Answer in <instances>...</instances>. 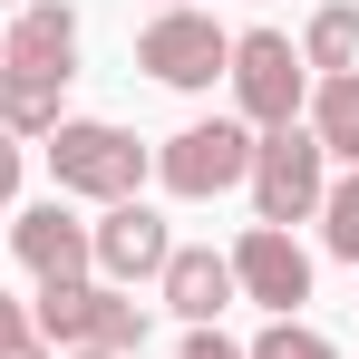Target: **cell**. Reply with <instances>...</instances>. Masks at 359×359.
Instances as JSON below:
<instances>
[{
	"mask_svg": "<svg viewBox=\"0 0 359 359\" xmlns=\"http://www.w3.org/2000/svg\"><path fill=\"white\" fill-rule=\"evenodd\" d=\"M165 252H175V233H165L156 204H107V224H88V262L107 272V292L117 282H156Z\"/></svg>",
	"mask_w": 359,
	"mask_h": 359,
	"instance_id": "obj_9",
	"label": "cell"
},
{
	"mask_svg": "<svg viewBox=\"0 0 359 359\" xmlns=\"http://www.w3.org/2000/svg\"><path fill=\"white\" fill-rule=\"evenodd\" d=\"M10 252L39 272V292H49V282H88V272H97V262H88V224H78L68 204H29V214L10 224Z\"/></svg>",
	"mask_w": 359,
	"mask_h": 359,
	"instance_id": "obj_10",
	"label": "cell"
},
{
	"mask_svg": "<svg viewBox=\"0 0 359 359\" xmlns=\"http://www.w3.org/2000/svg\"><path fill=\"white\" fill-rule=\"evenodd\" d=\"M20 330H29V320H20V301L0 292V340H20Z\"/></svg>",
	"mask_w": 359,
	"mask_h": 359,
	"instance_id": "obj_19",
	"label": "cell"
},
{
	"mask_svg": "<svg viewBox=\"0 0 359 359\" xmlns=\"http://www.w3.org/2000/svg\"><path fill=\"white\" fill-rule=\"evenodd\" d=\"M29 330L59 340V350H107V359L146 350V311L126 292H107V282H49L39 311H29Z\"/></svg>",
	"mask_w": 359,
	"mask_h": 359,
	"instance_id": "obj_4",
	"label": "cell"
},
{
	"mask_svg": "<svg viewBox=\"0 0 359 359\" xmlns=\"http://www.w3.org/2000/svg\"><path fill=\"white\" fill-rule=\"evenodd\" d=\"M0 10H10V0H0Z\"/></svg>",
	"mask_w": 359,
	"mask_h": 359,
	"instance_id": "obj_22",
	"label": "cell"
},
{
	"mask_svg": "<svg viewBox=\"0 0 359 359\" xmlns=\"http://www.w3.org/2000/svg\"><path fill=\"white\" fill-rule=\"evenodd\" d=\"M320 243H330L340 262H359V165L330 184V194H320Z\"/></svg>",
	"mask_w": 359,
	"mask_h": 359,
	"instance_id": "obj_14",
	"label": "cell"
},
{
	"mask_svg": "<svg viewBox=\"0 0 359 359\" xmlns=\"http://www.w3.org/2000/svg\"><path fill=\"white\" fill-rule=\"evenodd\" d=\"M175 359H243V350L224 340V330H184V350H175Z\"/></svg>",
	"mask_w": 359,
	"mask_h": 359,
	"instance_id": "obj_16",
	"label": "cell"
},
{
	"mask_svg": "<svg viewBox=\"0 0 359 359\" xmlns=\"http://www.w3.org/2000/svg\"><path fill=\"white\" fill-rule=\"evenodd\" d=\"M156 10H184V0H156Z\"/></svg>",
	"mask_w": 359,
	"mask_h": 359,
	"instance_id": "obj_21",
	"label": "cell"
},
{
	"mask_svg": "<svg viewBox=\"0 0 359 359\" xmlns=\"http://www.w3.org/2000/svg\"><path fill=\"white\" fill-rule=\"evenodd\" d=\"M224 262H233V292H243V301H262L272 320H292L301 301H311V252H301L282 224H252Z\"/></svg>",
	"mask_w": 359,
	"mask_h": 359,
	"instance_id": "obj_8",
	"label": "cell"
},
{
	"mask_svg": "<svg viewBox=\"0 0 359 359\" xmlns=\"http://www.w3.org/2000/svg\"><path fill=\"white\" fill-rule=\"evenodd\" d=\"M243 359H340V350H330L320 330H301V320H272V330H262Z\"/></svg>",
	"mask_w": 359,
	"mask_h": 359,
	"instance_id": "obj_15",
	"label": "cell"
},
{
	"mask_svg": "<svg viewBox=\"0 0 359 359\" xmlns=\"http://www.w3.org/2000/svg\"><path fill=\"white\" fill-rule=\"evenodd\" d=\"M10 194H20V136L0 126V204H10Z\"/></svg>",
	"mask_w": 359,
	"mask_h": 359,
	"instance_id": "obj_17",
	"label": "cell"
},
{
	"mask_svg": "<svg viewBox=\"0 0 359 359\" xmlns=\"http://www.w3.org/2000/svg\"><path fill=\"white\" fill-rule=\"evenodd\" d=\"M156 292H165V311H175L184 330H214V311L233 301V262H224V252H204V243H175V252H165V272H156Z\"/></svg>",
	"mask_w": 359,
	"mask_h": 359,
	"instance_id": "obj_11",
	"label": "cell"
},
{
	"mask_svg": "<svg viewBox=\"0 0 359 359\" xmlns=\"http://www.w3.org/2000/svg\"><path fill=\"white\" fill-rule=\"evenodd\" d=\"M156 175H165V194H184V204L233 194V184L252 175V126H243V117H194L184 136H165Z\"/></svg>",
	"mask_w": 359,
	"mask_h": 359,
	"instance_id": "obj_5",
	"label": "cell"
},
{
	"mask_svg": "<svg viewBox=\"0 0 359 359\" xmlns=\"http://www.w3.org/2000/svg\"><path fill=\"white\" fill-rule=\"evenodd\" d=\"M68 359H107V350H68Z\"/></svg>",
	"mask_w": 359,
	"mask_h": 359,
	"instance_id": "obj_20",
	"label": "cell"
},
{
	"mask_svg": "<svg viewBox=\"0 0 359 359\" xmlns=\"http://www.w3.org/2000/svg\"><path fill=\"white\" fill-rule=\"evenodd\" d=\"M252 214L262 224H311L320 214V194H330V156H320V136L311 126H272V136H252Z\"/></svg>",
	"mask_w": 359,
	"mask_h": 359,
	"instance_id": "obj_3",
	"label": "cell"
},
{
	"mask_svg": "<svg viewBox=\"0 0 359 359\" xmlns=\"http://www.w3.org/2000/svg\"><path fill=\"white\" fill-rule=\"evenodd\" d=\"M68 78H78V10L68 0H20V20L0 29V126L49 136Z\"/></svg>",
	"mask_w": 359,
	"mask_h": 359,
	"instance_id": "obj_1",
	"label": "cell"
},
{
	"mask_svg": "<svg viewBox=\"0 0 359 359\" xmlns=\"http://www.w3.org/2000/svg\"><path fill=\"white\" fill-rule=\"evenodd\" d=\"M233 97H243V126H301V97H311V68H301V49L282 39V29H243L233 39Z\"/></svg>",
	"mask_w": 359,
	"mask_h": 359,
	"instance_id": "obj_6",
	"label": "cell"
},
{
	"mask_svg": "<svg viewBox=\"0 0 359 359\" xmlns=\"http://www.w3.org/2000/svg\"><path fill=\"white\" fill-rule=\"evenodd\" d=\"M0 359H49V340H39V330H20V340H0Z\"/></svg>",
	"mask_w": 359,
	"mask_h": 359,
	"instance_id": "obj_18",
	"label": "cell"
},
{
	"mask_svg": "<svg viewBox=\"0 0 359 359\" xmlns=\"http://www.w3.org/2000/svg\"><path fill=\"white\" fill-rule=\"evenodd\" d=\"M146 146L107 117H59L49 126V175L59 194H88V204H136V184H146Z\"/></svg>",
	"mask_w": 359,
	"mask_h": 359,
	"instance_id": "obj_2",
	"label": "cell"
},
{
	"mask_svg": "<svg viewBox=\"0 0 359 359\" xmlns=\"http://www.w3.org/2000/svg\"><path fill=\"white\" fill-rule=\"evenodd\" d=\"M311 136H320V156L359 165V68H350V78H320V88H311Z\"/></svg>",
	"mask_w": 359,
	"mask_h": 359,
	"instance_id": "obj_12",
	"label": "cell"
},
{
	"mask_svg": "<svg viewBox=\"0 0 359 359\" xmlns=\"http://www.w3.org/2000/svg\"><path fill=\"white\" fill-rule=\"evenodd\" d=\"M136 68L165 78V88H214V78L233 68V39H224L204 10H156L146 39H136Z\"/></svg>",
	"mask_w": 359,
	"mask_h": 359,
	"instance_id": "obj_7",
	"label": "cell"
},
{
	"mask_svg": "<svg viewBox=\"0 0 359 359\" xmlns=\"http://www.w3.org/2000/svg\"><path fill=\"white\" fill-rule=\"evenodd\" d=\"M301 68H320V78H350V68H359V10H350V0L311 10V29H301Z\"/></svg>",
	"mask_w": 359,
	"mask_h": 359,
	"instance_id": "obj_13",
	"label": "cell"
}]
</instances>
